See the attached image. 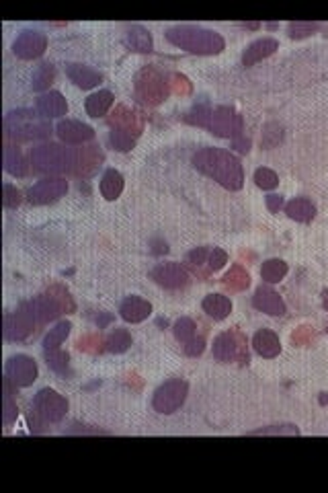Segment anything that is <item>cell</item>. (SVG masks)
<instances>
[{
	"label": "cell",
	"instance_id": "6da1fadb",
	"mask_svg": "<svg viewBox=\"0 0 328 493\" xmlns=\"http://www.w3.org/2000/svg\"><path fill=\"white\" fill-rule=\"evenodd\" d=\"M193 166L218 181L230 191H238L245 185V171L240 161L224 148H201L193 155Z\"/></svg>",
	"mask_w": 328,
	"mask_h": 493
},
{
	"label": "cell",
	"instance_id": "7a4b0ae2",
	"mask_svg": "<svg viewBox=\"0 0 328 493\" xmlns=\"http://www.w3.org/2000/svg\"><path fill=\"white\" fill-rule=\"evenodd\" d=\"M185 122L193 124V126H201L207 128L212 134L220 136V138H240L243 136V115L238 111H234L232 107L220 105V107H207V105H199L193 111H189L185 115Z\"/></svg>",
	"mask_w": 328,
	"mask_h": 493
},
{
	"label": "cell",
	"instance_id": "3957f363",
	"mask_svg": "<svg viewBox=\"0 0 328 493\" xmlns=\"http://www.w3.org/2000/svg\"><path fill=\"white\" fill-rule=\"evenodd\" d=\"M166 39L191 54L199 56H216L224 50L226 41L218 31L195 27V25H176L166 31Z\"/></svg>",
	"mask_w": 328,
	"mask_h": 493
},
{
	"label": "cell",
	"instance_id": "277c9868",
	"mask_svg": "<svg viewBox=\"0 0 328 493\" xmlns=\"http://www.w3.org/2000/svg\"><path fill=\"white\" fill-rule=\"evenodd\" d=\"M4 132L14 142H33L52 138L54 128L39 111L35 113L31 109H17L4 115Z\"/></svg>",
	"mask_w": 328,
	"mask_h": 493
},
{
	"label": "cell",
	"instance_id": "5b68a950",
	"mask_svg": "<svg viewBox=\"0 0 328 493\" xmlns=\"http://www.w3.org/2000/svg\"><path fill=\"white\" fill-rule=\"evenodd\" d=\"M29 159L33 168L39 173H50V175L64 173V171L70 173L74 164V151L64 148L60 144H41L31 148Z\"/></svg>",
	"mask_w": 328,
	"mask_h": 493
},
{
	"label": "cell",
	"instance_id": "8992f818",
	"mask_svg": "<svg viewBox=\"0 0 328 493\" xmlns=\"http://www.w3.org/2000/svg\"><path fill=\"white\" fill-rule=\"evenodd\" d=\"M39 323V317L33 309V302H25L19 307L17 313L4 317V337L8 341H23L27 339Z\"/></svg>",
	"mask_w": 328,
	"mask_h": 493
},
{
	"label": "cell",
	"instance_id": "52a82bcc",
	"mask_svg": "<svg viewBox=\"0 0 328 493\" xmlns=\"http://www.w3.org/2000/svg\"><path fill=\"white\" fill-rule=\"evenodd\" d=\"M168 95V82L156 68H144L136 77V97L146 105H158Z\"/></svg>",
	"mask_w": 328,
	"mask_h": 493
},
{
	"label": "cell",
	"instance_id": "ba28073f",
	"mask_svg": "<svg viewBox=\"0 0 328 493\" xmlns=\"http://www.w3.org/2000/svg\"><path fill=\"white\" fill-rule=\"evenodd\" d=\"M187 395H189V385L185 380H181V378L166 380L154 393V399H152L154 411L164 413V415H170V413H174V411L183 407Z\"/></svg>",
	"mask_w": 328,
	"mask_h": 493
},
{
	"label": "cell",
	"instance_id": "9c48e42d",
	"mask_svg": "<svg viewBox=\"0 0 328 493\" xmlns=\"http://www.w3.org/2000/svg\"><path fill=\"white\" fill-rule=\"evenodd\" d=\"M37 364L33 358L25 356V354H17L6 362L4 368V378L17 387V389H27L37 380Z\"/></svg>",
	"mask_w": 328,
	"mask_h": 493
},
{
	"label": "cell",
	"instance_id": "30bf717a",
	"mask_svg": "<svg viewBox=\"0 0 328 493\" xmlns=\"http://www.w3.org/2000/svg\"><path fill=\"white\" fill-rule=\"evenodd\" d=\"M33 409L43 421L58 423L64 419V415L68 411V401L54 389H41L33 399Z\"/></svg>",
	"mask_w": 328,
	"mask_h": 493
},
{
	"label": "cell",
	"instance_id": "8fae6325",
	"mask_svg": "<svg viewBox=\"0 0 328 493\" xmlns=\"http://www.w3.org/2000/svg\"><path fill=\"white\" fill-rule=\"evenodd\" d=\"M245 337L238 331H224L214 341V358L220 362H232L236 358H248L245 347Z\"/></svg>",
	"mask_w": 328,
	"mask_h": 493
},
{
	"label": "cell",
	"instance_id": "7c38bea8",
	"mask_svg": "<svg viewBox=\"0 0 328 493\" xmlns=\"http://www.w3.org/2000/svg\"><path fill=\"white\" fill-rule=\"evenodd\" d=\"M45 48H48V37L35 29H25L12 44V52L21 60H35L43 56Z\"/></svg>",
	"mask_w": 328,
	"mask_h": 493
},
{
	"label": "cell",
	"instance_id": "4fadbf2b",
	"mask_svg": "<svg viewBox=\"0 0 328 493\" xmlns=\"http://www.w3.org/2000/svg\"><path fill=\"white\" fill-rule=\"evenodd\" d=\"M66 191H68V181L60 179V177H52V179H41L39 183H35L27 191V197H29L31 204L43 206V204H50V202H56Z\"/></svg>",
	"mask_w": 328,
	"mask_h": 493
},
{
	"label": "cell",
	"instance_id": "5bb4252c",
	"mask_svg": "<svg viewBox=\"0 0 328 493\" xmlns=\"http://www.w3.org/2000/svg\"><path fill=\"white\" fill-rule=\"evenodd\" d=\"M152 280L168 290H178L189 284V273L181 263L168 261V263H158L152 269Z\"/></svg>",
	"mask_w": 328,
	"mask_h": 493
},
{
	"label": "cell",
	"instance_id": "9a60e30c",
	"mask_svg": "<svg viewBox=\"0 0 328 493\" xmlns=\"http://www.w3.org/2000/svg\"><path fill=\"white\" fill-rule=\"evenodd\" d=\"M56 134L66 144H82L94 138V130L88 124H82L76 119H62L56 126Z\"/></svg>",
	"mask_w": 328,
	"mask_h": 493
},
{
	"label": "cell",
	"instance_id": "2e32d148",
	"mask_svg": "<svg viewBox=\"0 0 328 493\" xmlns=\"http://www.w3.org/2000/svg\"><path fill=\"white\" fill-rule=\"evenodd\" d=\"M252 304H254V309H258L260 313H267V315H271V317H281V315H285V302H283V298H281L275 290H271V288H267V286H260V288L254 292Z\"/></svg>",
	"mask_w": 328,
	"mask_h": 493
},
{
	"label": "cell",
	"instance_id": "e0dca14e",
	"mask_svg": "<svg viewBox=\"0 0 328 493\" xmlns=\"http://www.w3.org/2000/svg\"><path fill=\"white\" fill-rule=\"evenodd\" d=\"M109 126L113 130H123V132H130L134 136H140V132L144 128V122H142V117L136 111L127 109L125 105H119L113 111V115L109 117Z\"/></svg>",
	"mask_w": 328,
	"mask_h": 493
},
{
	"label": "cell",
	"instance_id": "ac0fdd59",
	"mask_svg": "<svg viewBox=\"0 0 328 493\" xmlns=\"http://www.w3.org/2000/svg\"><path fill=\"white\" fill-rule=\"evenodd\" d=\"M119 315L125 323H142L152 315V304L140 296H130L121 302Z\"/></svg>",
	"mask_w": 328,
	"mask_h": 493
},
{
	"label": "cell",
	"instance_id": "d6986e66",
	"mask_svg": "<svg viewBox=\"0 0 328 493\" xmlns=\"http://www.w3.org/2000/svg\"><path fill=\"white\" fill-rule=\"evenodd\" d=\"M103 163V153L96 146L81 148L74 153V164H72V175L76 177H88L96 171V166Z\"/></svg>",
	"mask_w": 328,
	"mask_h": 493
},
{
	"label": "cell",
	"instance_id": "ffe728a7",
	"mask_svg": "<svg viewBox=\"0 0 328 493\" xmlns=\"http://www.w3.org/2000/svg\"><path fill=\"white\" fill-rule=\"evenodd\" d=\"M37 111H39L43 117H48V119H52V117H62V115L68 113V103H66V99H64L62 93L50 90V93H45V95H41V97L37 99Z\"/></svg>",
	"mask_w": 328,
	"mask_h": 493
},
{
	"label": "cell",
	"instance_id": "44dd1931",
	"mask_svg": "<svg viewBox=\"0 0 328 493\" xmlns=\"http://www.w3.org/2000/svg\"><path fill=\"white\" fill-rule=\"evenodd\" d=\"M123 41L130 50L134 52H140V54H150L152 48H154V41H152V35L148 29H144L142 25H132L125 35H123Z\"/></svg>",
	"mask_w": 328,
	"mask_h": 493
},
{
	"label": "cell",
	"instance_id": "7402d4cb",
	"mask_svg": "<svg viewBox=\"0 0 328 493\" xmlns=\"http://www.w3.org/2000/svg\"><path fill=\"white\" fill-rule=\"evenodd\" d=\"M252 347H254V351H256L258 356H263V358H275V356H279V351H281V341H279V337H277L273 331L260 329V331H256L254 337H252Z\"/></svg>",
	"mask_w": 328,
	"mask_h": 493
},
{
	"label": "cell",
	"instance_id": "603a6c76",
	"mask_svg": "<svg viewBox=\"0 0 328 493\" xmlns=\"http://www.w3.org/2000/svg\"><path fill=\"white\" fill-rule=\"evenodd\" d=\"M277 48H279V41H277V39L263 37V39H258V41L250 44V46L246 48L245 56H243V64H245V66H254L256 62H260V60L269 58V56H271V54H273Z\"/></svg>",
	"mask_w": 328,
	"mask_h": 493
},
{
	"label": "cell",
	"instance_id": "cb8c5ba5",
	"mask_svg": "<svg viewBox=\"0 0 328 493\" xmlns=\"http://www.w3.org/2000/svg\"><path fill=\"white\" fill-rule=\"evenodd\" d=\"M66 77L81 88H94L99 82L103 81V77L96 70H92L88 66H82V64H68L66 66Z\"/></svg>",
	"mask_w": 328,
	"mask_h": 493
},
{
	"label": "cell",
	"instance_id": "d4e9b609",
	"mask_svg": "<svg viewBox=\"0 0 328 493\" xmlns=\"http://www.w3.org/2000/svg\"><path fill=\"white\" fill-rule=\"evenodd\" d=\"M203 311L214 319V321H224L232 313V302L224 294H209L203 298Z\"/></svg>",
	"mask_w": 328,
	"mask_h": 493
},
{
	"label": "cell",
	"instance_id": "484cf974",
	"mask_svg": "<svg viewBox=\"0 0 328 493\" xmlns=\"http://www.w3.org/2000/svg\"><path fill=\"white\" fill-rule=\"evenodd\" d=\"M113 101H115V97H113L111 90H99V93H92V95L86 99L84 109H86V113H88L90 117H103V115L111 109Z\"/></svg>",
	"mask_w": 328,
	"mask_h": 493
},
{
	"label": "cell",
	"instance_id": "4316f807",
	"mask_svg": "<svg viewBox=\"0 0 328 493\" xmlns=\"http://www.w3.org/2000/svg\"><path fill=\"white\" fill-rule=\"evenodd\" d=\"M123 185H125L123 175L119 171H115V168H109V171H105V175L101 179V193H103L105 200L113 202V200H117L121 195Z\"/></svg>",
	"mask_w": 328,
	"mask_h": 493
},
{
	"label": "cell",
	"instance_id": "83f0119b",
	"mask_svg": "<svg viewBox=\"0 0 328 493\" xmlns=\"http://www.w3.org/2000/svg\"><path fill=\"white\" fill-rule=\"evenodd\" d=\"M285 214L291 218V220H298V222H310L314 216H316V208L310 200L306 197H296L291 200L289 204H285Z\"/></svg>",
	"mask_w": 328,
	"mask_h": 493
},
{
	"label": "cell",
	"instance_id": "f1b7e54d",
	"mask_svg": "<svg viewBox=\"0 0 328 493\" xmlns=\"http://www.w3.org/2000/svg\"><path fill=\"white\" fill-rule=\"evenodd\" d=\"M4 168L12 177H25L27 175V161L23 153L17 146H6L4 148Z\"/></svg>",
	"mask_w": 328,
	"mask_h": 493
},
{
	"label": "cell",
	"instance_id": "f546056e",
	"mask_svg": "<svg viewBox=\"0 0 328 493\" xmlns=\"http://www.w3.org/2000/svg\"><path fill=\"white\" fill-rule=\"evenodd\" d=\"M287 263L285 261H281V259H269V261H265L263 263V267H260V278L265 280V282H269V284H277V282H281L285 276H287Z\"/></svg>",
	"mask_w": 328,
	"mask_h": 493
},
{
	"label": "cell",
	"instance_id": "4dcf8cb0",
	"mask_svg": "<svg viewBox=\"0 0 328 493\" xmlns=\"http://www.w3.org/2000/svg\"><path fill=\"white\" fill-rule=\"evenodd\" d=\"M105 345H107V351H111V354H123V351H127L130 345H132V335H130V331H125V329H115V331L107 337Z\"/></svg>",
	"mask_w": 328,
	"mask_h": 493
},
{
	"label": "cell",
	"instance_id": "1f68e13d",
	"mask_svg": "<svg viewBox=\"0 0 328 493\" xmlns=\"http://www.w3.org/2000/svg\"><path fill=\"white\" fill-rule=\"evenodd\" d=\"M43 356H45L48 366H50L54 372H58V374H70V368H68L70 358H68V354H64L60 347H58V349H43Z\"/></svg>",
	"mask_w": 328,
	"mask_h": 493
},
{
	"label": "cell",
	"instance_id": "d6a6232c",
	"mask_svg": "<svg viewBox=\"0 0 328 493\" xmlns=\"http://www.w3.org/2000/svg\"><path fill=\"white\" fill-rule=\"evenodd\" d=\"M70 329H72V323H68V321H62L54 329H50V333L43 339V349H58L60 343L70 335Z\"/></svg>",
	"mask_w": 328,
	"mask_h": 493
},
{
	"label": "cell",
	"instance_id": "836d02e7",
	"mask_svg": "<svg viewBox=\"0 0 328 493\" xmlns=\"http://www.w3.org/2000/svg\"><path fill=\"white\" fill-rule=\"evenodd\" d=\"M54 79H56V68L52 66V64H41L37 70H35V75H33V82H31V86H33V90H45V88H50V84L54 82Z\"/></svg>",
	"mask_w": 328,
	"mask_h": 493
},
{
	"label": "cell",
	"instance_id": "e575fe53",
	"mask_svg": "<svg viewBox=\"0 0 328 493\" xmlns=\"http://www.w3.org/2000/svg\"><path fill=\"white\" fill-rule=\"evenodd\" d=\"M136 140L138 136L130 134V132H123V130H111L109 134V142L119 151V153H127L136 146Z\"/></svg>",
	"mask_w": 328,
	"mask_h": 493
},
{
	"label": "cell",
	"instance_id": "d590c367",
	"mask_svg": "<svg viewBox=\"0 0 328 493\" xmlns=\"http://www.w3.org/2000/svg\"><path fill=\"white\" fill-rule=\"evenodd\" d=\"M172 331H174V337H176L181 343H189L191 339H195L197 325H195V321H193V319H187V317H183V319H178V321L174 323Z\"/></svg>",
	"mask_w": 328,
	"mask_h": 493
},
{
	"label": "cell",
	"instance_id": "8d00e7d4",
	"mask_svg": "<svg viewBox=\"0 0 328 493\" xmlns=\"http://www.w3.org/2000/svg\"><path fill=\"white\" fill-rule=\"evenodd\" d=\"M254 183L260 187V189H275L279 185V177L275 171L267 168V166H260L254 171Z\"/></svg>",
	"mask_w": 328,
	"mask_h": 493
},
{
	"label": "cell",
	"instance_id": "74e56055",
	"mask_svg": "<svg viewBox=\"0 0 328 493\" xmlns=\"http://www.w3.org/2000/svg\"><path fill=\"white\" fill-rule=\"evenodd\" d=\"M248 436H300V429L296 425H269L248 432Z\"/></svg>",
	"mask_w": 328,
	"mask_h": 493
},
{
	"label": "cell",
	"instance_id": "f35d334b",
	"mask_svg": "<svg viewBox=\"0 0 328 493\" xmlns=\"http://www.w3.org/2000/svg\"><path fill=\"white\" fill-rule=\"evenodd\" d=\"M10 383L4 378V409H2V421H4V425H10L14 419H17V415H19V409H17V403L12 401V397H10Z\"/></svg>",
	"mask_w": 328,
	"mask_h": 493
},
{
	"label": "cell",
	"instance_id": "ab89813d",
	"mask_svg": "<svg viewBox=\"0 0 328 493\" xmlns=\"http://www.w3.org/2000/svg\"><path fill=\"white\" fill-rule=\"evenodd\" d=\"M248 282H250L248 273L243 271L240 267H234V269H232L230 273H226V278H224V284H226L228 288H232V290H243V288L248 286Z\"/></svg>",
	"mask_w": 328,
	"mask_h": 493
},
{
	"label": "cell",
	"instance_id": "60d3db41",
	"mask_svg": "<svg viewBox=\"0 0 328 493\" xmlns=\"http://www.w3.org/2000/svg\"><path fill=\"white\" fill-rule=\"evenodd\" d=\"M318 27H320L318 23H291V25H289V37L302 39V37H306V35L318 31Z\"/></svg>",
	"mask_w": 328,
	"mask_h": 493
},
{
	"label": "cell",
	"instance_id": "b9f144b4",
	"mask_svg": "<svg viewBox=\"0 0 328 493\" xmlns=\"http://www.w3.org/2000/svg\"><path fill=\"white\" fill-rule=\"evenodd\" d=\"M281 142V128L277 124H269L265 126V134H263V146L265 148H273L275 144Z\"/></svg>",
	"mask_w": 328,
	"mask_h": 493
},
{
	"label": "cell",
	"instance_id": "7bdbcfd3",
	"mask_svg": "<svg viewBox=\"0 0 328 493\" xmlns=\"http://www.w3.org/2000/svg\"><path fill=\"white\" fill-rule=\"evenodd\" d=\"M226 261H228V255H226V251H224V249H212V251H209L207 265H209V269H212V271H218V269H222V267L226 265Z\"/></svg>",
	"mask_w": 328,
	"mask_h": 493
},
{
	"label": "cell",
	"instance_id": "ee69618b",
	"mask_svg": "<svg viewBox=\"0 0 328 493\" xmlns=\"http://www.w3.org/2000/svg\"><path fill=\"white\" fill-rule=\"evenodd\" d=\"M4 206L6 208H19L21 206V191L8 183H4Z\"/></svg>",
	"mask_w": 328,
	"mask_h": 493
},
{
	"label": "cell",
	"instance_id": "f6af8a7d",
	"mask_svg": "<svg viewBox=\"0 0 328 493\" xmlns=\"http://www.w3.org/2000/svg\"><path fill=\"white\" fill-rule=\"evenodd\" d=\"M203 349H205V341H203V337H197V339H191L189 343H185V351H187V356H191V358L201 356Z\"/></svg>",
	"mask_w": 328,
	"mask_h": 493
},
{
	"label": "cell",
	"instance_id": "bcb514c9",
	"mask_svg": "<svg viewBox=\"0 0 328 493\" xmlns=\"http://www.w3.org/2000/svg\"><path fill=\"white\" fill-rule=\"evenodd\" d=\"M205 257H209V251L205 249V246H199V249H193L189 255H187V263H191V265H201L203 261H205Z\"/></svg>",
	"mask_w": 328,
	"mask_h": 493
},
{
	"label": "cell",
	"instance_id": "7dc6e473",
	"mask_svg": "<svg viewBox=\"0 0 328 493\" xmlns=\"http://www.w3.org/2000/svg\"><path fill=\"white\" fill-rule=\"evenodd\" d=\"M267 208H269L273 214H277V212L283 208V197H281V195H269V197H267Z\"/></svg>",
	"mask_w": 328,
	"mask_h": 493
},
{
	"label": "cell",
	"instance_id": "c3c4849f",
	"mask_svg": "<svg viewBox=\"0 0 328 493\" xmlns=\"http://www.w3.org/2000/svg\"><path fill=\"white\" fill-rule=\"evenodd\" d=\"M232 142H234V148H236L238 153H243V155H246V153L250 151V140H248V138H245V136H240V138H234Z\"/></svg>",
	"mask_w": 328,
	"mask_h": 493
},
{
	"label": "cell",
	"instance_id": "681fc988",
	"mask_svg": "<svg viewBox=\"0 0 328 493\" xmlns=\"http://www.w3.org/2000/svg\"><path fill=\"white\" fill-rule=\"evenodd\" d=\"M246 29H256L258 27V23H248V25H245Z\"/></svg>",
	"mask_w": 328,
	"mask_h": 493
}]
</instances>
